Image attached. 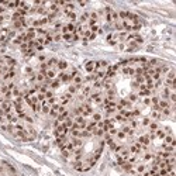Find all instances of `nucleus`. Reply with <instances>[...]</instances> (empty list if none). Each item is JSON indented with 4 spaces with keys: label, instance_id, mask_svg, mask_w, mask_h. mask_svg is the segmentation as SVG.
Segmentation results:
<instances>
[{
    "label": "nucleus",
    "instance_id": "1",
    "mask_svg": "<svg viewBox=\"0 0 176 176\" xmlns=\"http://www.w3.org/2000/svg\"><path fill=\"white\" fill-rule=\"evenodd\" d=\"M68 128L65 125L64 123H55V138H58V137H66L68 135Z\"/></svg>",
    "mask_w": 176,
    "mask_h": 176
},
{
    "label": "nucleus",
    "instance_id": "2",
    "mask_svg": "<svg viewBox=\"0 0 176 176\" xmlns=\"http://www.w3.org/2000/svg\"><path fill=\"white\" fill-rule=\"evenodd\" d=\"M106 41L109 45H113V47H117L118 44H120V40H118V32H109L106 35Z\"/></svg>",
    "mask_w": 176,
    "mask_h": 176
},
{
    "label": "nucleus",
    "instance_id": "3",
    "mask_svg": "<svg viewBox=\"0 0 176 176\" xmlns=\"http://www.w3.org/2000/svg\"><path fill=\"white\" fill-rule=\"evenodd\" d=\"M56 79L61 82V85H70L72 83V76L68 75L66 72H59Z\"/></svg>",
    "mask_w": 176,
    "mask_h": 176
},
{
    "label": "nucleus",
    "instance_id": "4",
    "mask_svg": "<svg viewBox=\"0 0 176 176\" xmlns=\"http://www.w3.org/2000/svg\"><path fill=\"white\" fill-rule=\"evenodd\" d=\"M85 70L90 75V73H93L95 70H96V61H87L85 64Z\"/></svg>",
    "mask_w": 176,
    "mask_h": 176
},
{
    "label": "nucleus",
    "instance_id": "5",
    "mask_svg": "<svg viewBox=\"0 0 176 176\" xmlns=\"http://www.w3.org/2000/svg\"><path fill=\"white\" fill-rule=\"evenodd\" d=\"M68 66H69V64L65 59H58V65H56V70L58 72H65L68 69Z\"/></svg>",
    "mask_w": 176,
    "mask_h": 176
},
{
    "label": "nucleus",
    "instance_id": "6",
    "mask_svg": "<svg viewBox=\"0 0 176 176\" xmlns=\"http://www.w3.org/2000/svg\"><path fill=\"white\" fill-rule=\"evenodd\" d=\"M72 85L78 86V87H82V85H83V78H82L80 73H78V75H75L72 78Z\"/></svg>",
    "mask_w": 176,
    "mask_h": 176
},
{
    "label": "nucleus",
    "instance_id": "7",
    "mask_svg": "<svg viewBox=\"0 0 176 176\" xmlns=\"http://www.w3.org/2000/svg\"><path fill=\"white\" fill-rule=\"evenodd\" d=\"M130 103H133V104H135V103H138L139 101V96L135 93V92H131V93H128V96L125 97Z\"/></svg>",
    "mask_w": 176,
    "mask_h": 176
},
{
    "label": "nucleus",
    "instance_id": "8",
    "mask_svg": "<svg viewBox=\"0 0 176 176\" xmlns=\"http://www.w3.org/2000/svg\"><path fill=\"white\" fill-rule=\"evenodd\" d=\"M49 111H51V104L47 100H44L41 103V113L43 114H49Z\"/></svg>",
    "mask_w": 176,
    "mask_h": 176
},
{
    "label": "nucleus",
    "instance_id": "9",
    "mask_svg": "<svg viewBox=\"0 0 176 176\" xmlns=\"http://www.w3.org/2000/svg\"><path fill=\"white\" fill-rule=\"evenodd\" d=\"M90 120H92V121H95V123H100L101 120H103V116H101L100 113L93 111V113H92V116H90Z\"/></svg>",
    "mask_w": 176,
    "mask_h": 176
},
{
    "label": "nucleus",
    "instance_id": "10",
    "mask_svg": "<svg viewBox=\"0 0 176 176\" xmlns=\"http://www.w3.org/2000/svg\"><path fill=\"white\" fill-rule=\"evenodd\" d=\"M152 123V120L150 117H142L141 121H139V127H144V128H148V125Z\"/></svg>",
    "mask_w": 176,
    "mask_h": 176
},
{
    "label": "nucleus",
    "instance_id": "11",
    "mask_svg": "<svg viewBox=\"0 0 176 176\" xmlns=\"http://www.w3.org/2000/svg\"><path fill=\"white\" fill-rule=\"evenodd\" d=\"M159 124L156 123V121H152V123L148 125V133H155L156 130H159Z\"/></svg>",
    "mask_w": 176,
    "mask_h": 176
},
{
    "label": "nucleus",
    "instance_id": "12",
    "mask_svg": "<svg viewBox=\"0 0 176 176\" xmlns=\"http://www.w3.org/2000/svg\"><path fill=\"white\" fill-rule=\"evenodd\" d=\"M47 56H45V55H38V62H40V64H44V62H47Z\"/></svg>",
    "mask_w": 176,
    "mask_h": 176
}]
</instances>
